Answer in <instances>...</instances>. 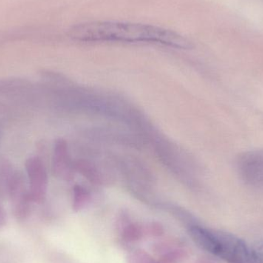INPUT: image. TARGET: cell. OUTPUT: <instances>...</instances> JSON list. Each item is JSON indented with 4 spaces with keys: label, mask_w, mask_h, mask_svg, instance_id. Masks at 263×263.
<instances>
[{
    "label": "cell",
    "mask_w": 263,
    "mask_h": 263,
    "mask_svg": "<svg viewBox=\"0 0 263 263\" xmlns=\"http://www.w3.org/2000/svg\"><path fill=\"white\" fill-rule=\"evenodd\" d=\"M236 168L245 184L263 190V150L241 154L236 160Z\"/></svg>",
    "instance_id": "obj_3"
},
{
    "label": "cell",
    "mask_w": 263,
    "mask_h": 263,
    "mask_svg": "<svg viewBox=\"0 0 263 263\" xmlns=\"http://www.w3.org/2000/svg\"><path fill=\"white\" fill-rule=\"evenodd\" d=\"M252 255L255 263H263V243L255 247L252 250Z\"/></svg>",
    "instance_id": "obj_8"
},
{
    "label": "cell",
    "mask_w": 263,
    "mask_h": 263,
    "mask_svg": "<svg viewBox=\"0 0 263 263\" xmlns=\"http://www.w3.org/2000/svg\"><path fill=\"white\" fill-rule=\"evenodd\" d=\"M195 263H219L218 262L216 259H213V258L206 257V256H203V257L199 258Z\"/></svg>",
    "instance_id": "obj_11"
},
{
    "label": "cell",
    "mask_w": 263,
    "mask_h": 263,
    "mask_svg": "<svg viewBox=\"0 0 263 263\" xmlns=\"http://www.w3.org/2000/svg\"><path fill=\"white\" fill-rule=\"evenodd\" d=\"M146 237L159 238L164 234L163 226L158 222H149L144 223Z\"/></svg>",
    "instance_id": "obj_7"
},
{
    "label": "cell",
    "mask_w": 263,
    "mask_h": 263,
    "mask_svg": "<svg viewBox=\"0 0 263 263\" xmlns=\"http://www.w3.org/2000/svg\"><path fill=\"white\" fill-rule=\"evenodd\" d=\"M157 263H180V262H166V261L162 260V259H159V260L157 261Z\"/></svg>",
    "instance_id": "obj_12"
},
{
    "label": "cell",
    "mask_w": 263,
    "mask_h": 263,
    "mask_svg": "<svg viewBox=\"0 0 263 263\" xmlns=\"http://www.w3.org/2000/svg\"><path fill=\"white\" fill-rule=\"evenodd\" d=\"M53 259V263H77V261L72 258L63 254H57L54 256Z\"/></svg>",
    "instance_id": "obj_9"
},
{
    "label": "cell",
    "mask_w": 263,
    "mask_h": 263,
    "mask_svg": "<svg viewBox=\"0 0 263 263\" xmlns=\"http://www.w3.org/2000/svg\"><path fill=\"white\" fill-rule=\"evenodd\" d=\"M126 263H157L145 250L135 249L128 253Z\"/></svg>",
    "instance_id": "obj_6"
},
{
    "label": "cell",
    "mask_w": 263,
    "mask_h": 263,
    "mask_svg": "<svg viewBox=\"0 0 263 263\" xmlns=\"http://www.w3.org/2000/svg\"><path fill=\"white\" fill-rule=\"evenodd\" d=\"M7 222V215L6 210H4L1 204H0V230L3 229Z\"/></svg>",
    "instance_id": "obj_10"
},
{
    "label": "cell",
    "mask_w": 263,
    "mask_h": 263,
    "mask_svg": "<svg viewBox=\"0 0 263 263\" xmlns=\"http://www.w3.org/2000/svg\"><path fill=\"white\" fill-rule=\"evenodd\" d=\"M189 234L199 248L225 262L255 263L252 250L235 235L199 226L190 227Z\"/></svg>",
    "instance_id": "obj_2"
},
{
    "label": "cell",
    "mask_w": 263,
    "mask_h": 263,
    "mask_svg": "<svg viewBox=\"0 0 263 263\" xmlns=\"http://www.w3.org/2000/svg\"><path fill=\"white\" fill-rule=\"evenodd\" d=\"M26 174L29 180V195L31 201L41 203L47 192L48 177L46 168L41 159L31 157L26 162Z\"/></svg>",
    "instance_id": "obj_4"
},
{
    "label": "cell",
    "mask_w": 263,
    "mask_h": 263,
    "mask_svg": "<svg viewBox=\"0 0 263 263\" xmlns=\"http://www.w3.org/2000/svg\"><path fill=\"white\" fill-rule=\"evenodd\" d=\"M79 41L154 43L188 48L190 42L177 32L159 26L117 21H94L76 25L69 31Z\"/></svg>",
    "instance_id": "obj_1"
},
{
    "label": "cell",
    "mask_w": 263,
    "mask_h": 263,
    "mask_svg": "<svg viewBox=\"0 0 263 263\" xmlns=\"http://www.w3.org/2000/svg\"><path fill=\"white\" fill-rule=\"evenodd\" d=\"M119 227L120 238L124 243H134L146 237L144 223L123 222Z\"/></svg>",
    "instance_id": "obj_5"
}]
</instances>
